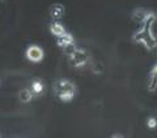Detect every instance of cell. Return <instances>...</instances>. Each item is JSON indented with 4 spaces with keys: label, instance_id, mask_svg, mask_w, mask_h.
<instances>
[{
    "label": "cell",
    "instance_id": "obj_1",
    "mask_svg": "<svg viewBox=\"0 0 157 138\" xmlns=\"http://www.w3.org/2000/svg\"><path fill=\"white\" fill-rule=\"evenodd\" d=\"M132 39H134V42L141 44L148 51H152L153 48L157 47V38L155 37L153 31H152V27H147L141 25V27L132 35Z\"/></svg>",
    "mask_w": 157,
    "mask_h": 138
},
{
    "label": "cell",
    "instance_id": "obj_2",
    "mask_svg": "<svg viewBox=\"0 0 157 138\" xmlns=\"http://www.w3.org/2000/svg\"><path fill=\"white\" fill-rule=\"evenodd\" d=\"M54 90L62 102H71L76 95V86L68 80H59Z\"/></svg>",
    "mask_w": 157,
    "mask_h": 138
},
{
    "label": "cell",
    "instance_id": "obj_3",
    "mask_svg": "<svg viewBox=\"0 0 157 138\" xmlns=\"http://www.w3.org/2000/svg\"><path fill=\"white\" fill-rule=\"evenodd\" d=\"M70 63L76 68L84 67L88 63V53L84 50H81V48H76L70 55Z\"/></svg>",
    "mask_w": 157,
    "mask_h": 138
},
{
    "label": "cell",
    "instance_id": "obj_4",
    "mask_svg": "<svg viewBox=\"0 0 157 138\" xmlns=\"http://www.w3.org/2000/svg\"><path fill=\"white\" fill-rule=\"evenodd\" d=\"M25 55H26L28 60H30L32 63H39L43 59V56H45V53H43V50L41 47H38V46H29Z\"/></svg>",
    "mask_w": 157,
    "mask_h": 138
},
{
    "label": "cell",
    "instance_id": "obj_5",
    "mask_svg": "<svg viewBox=\"0 0 157 138\" xmlns=\"http://www.w3.org/2000/svg\"><path fill=\"white\" fill-rule=\"evenodd\" d=\"M48 13H50V16H51L52 18L59 20V18H62L63 16H64L66 8H64V5H63V4L55 3V4H52V5L48 8Z\"/></svg>",
    "mask_w": 157,
    "mask_h": 138
},
{
    "label": "cell",
    "instance_id": "obj_6",
    "mask_svg": "<svg viewBox=\"0 0 157 138\" xmlns=\"http://www.w3.org/2000/svg\"><path fill=\"white\" fill-rule=\"evenodd\" d=\"M56 44H58L59 47L64 48L67 46H70V44H75V38H73L72 34L66 31L64 34H62V35L56 37Z\"/></svg>",
    "mask_w": 157,
    "mask_h": 138
},
{
    "label": "cell",
    "instance_id": "obj_7",
    "mask_svg": "<svg viewBox=\"0 0 157 138\" xmlns=\"http://www.w3.org/2000/svg\"><path fill=\"white\" fill-rule=\"evenodd\" d=\"M147 16H148V11H145V9H141V8H136L134 12L131 14V18L134 20L136 24H143L145 21Z\"/></svg>",
    "mask_w": 157,
    "mask_h": 138
},
{
    "label": "cell",
    "instance_id": "obj_8",
    "mask_svg": "<svg viewBox=\"0 0 157 138\" xmlns=\"http://www.w3.org/2000/svg\"><path fill=\"white\" fill-rule=\"evenodd\" d=\"M33 90L30 89H21V90L18 91V99L21 103H29L33 100Z\"/></svg>",
    "mask_w": 157,
    "mask_h": 138
},
{
    "label": "cell",
    "instance_id": "obj_9",
    "mask_svg": "<svg viewBox=\"0 0 157 138\" xmlns=\"http://www.w3.org/2000/svg\"><path fill=\"white\" fill-rule=\"evenodd\" d=\"M50 33L52 34V35L59 37V35H62V34L66 33V29H64V26H63L60 22L54 21V22L50 24Z\"/></svg>",
    "mask_w": 157,
    "mask_h": 138
},
{
    "label": "cell",
    "instance_id": "obj_10",
    "mask_svg": "<svg viewBox=\"0 0 157 138\" xmlns=\"http://www.w3.org/2000/svg\"><path fill=\"white\" fill-rule=\"evenodd\" d=\"M43 89H45V86H43V83L41 81H33L32 83V90L34 94H42L43 93Z\"/></svg>",
    "mask_w": 157,
    "mask_h": 138
},
{
    "label": "cell",
    "instance_id": "obj_11",
    "mask_svg": "<svg viewBox=\"0 0 157 138\" xmlns=\"http://www.w3.org/2000/svg\"><path fill=\"white\" fill-rule=\"evenodd\" d=\"M157 87V77L155 74H152V73H149V78H148V90L149 91H153L156 90Z\"/></svg>",
    "mask_w": 157,
    "mask_h": 138
},
{
    "label": "cell",
    "instance_id": "obj_12",
    "mask_svg": "<svg viewBox=\"0 0 157 138\" xmlns=\"http://www.w3.org/2000/svg\"><path fill=\"white\" fill-rule=\"evenodd\" d=\"M147 126H148L149 129H155V128L157 126V120L155 119V117H149L148 121H147Z\"/></svg>",
    "mask_w": 157,
    "mask_h": 138
},
{
    "label": "cell",
    "instance_id": "obj_13",
    "mask_svg": "<svg viewBox=\"0 0 157 138\" xmlns=\"http://www.w3.org/2000/svg\"><path fill=\"white\" fill-rule=\"evenodd\" d=\"M151 73H152V74H155V76L157 77V64H156V65H155L153 68H152V71H151Z\"/></svg>",
    "mask_w": 157,
    "mask_h": 138
},
{
    "label": "cell",
    "instance_id": "obj_14",
    "mask_svg": "<svg viewBox=\"0 0 157 138\" xmlns=\"http://www.w3.org/2000/svg\"><path fill=\"white\" fill-rule=\"evenodd\" d=\"M0 86H2V80H0Z\"/></svg>",
    "mask_w": 157,
    "mask_h": 138
},
{
    "label": "cell",
    "instance_id": "obj_15",
    "mask_svg": "<svg viewBox=\"0 0 157 138\" xmlns=\"http://www.w3.org/2000/svg\"><path fill=\"white\" fill-rule=\"evenodd\" d=\"M2 2H3V0H2Z\"/></svg>",
    "mask_w": 157,
    "mask_h": 138
}]
</instances>
